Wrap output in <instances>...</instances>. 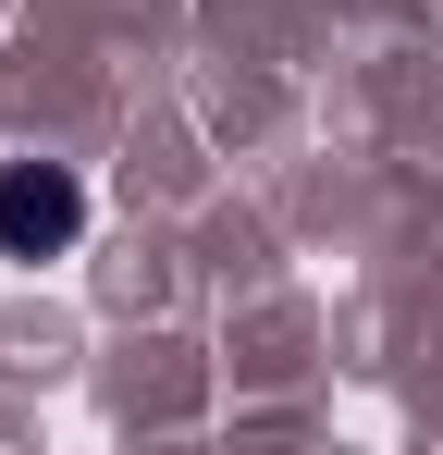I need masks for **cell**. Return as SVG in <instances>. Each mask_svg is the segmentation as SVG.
Segmentation results:
<instances>
[{"mask_svg":"<svg viewBox=\"0 0 443 455\" xmlns=\"http://www.w3.org/2000/svg\"><path fill=\"white\" fill-rule=\"evenodd\" d=\"M86 234V185L62 160H0V259H62Z\"/></svg>","mask_w":443,"mask_h":455,"instance_id":"6da1fadb","label":"cell"}]
</instances>
